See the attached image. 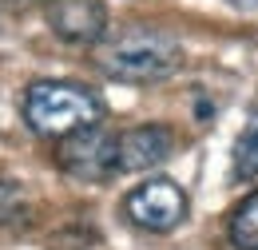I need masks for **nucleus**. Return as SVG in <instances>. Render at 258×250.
<instances>
[{
  "label": "nucleus",
  "instance_id": "1a4fd4ad",
  "mask_svg": "<svg viewBox=\"0 0 258 250\" xmlns=\"http://www.w3.org/2000/svg\"><path fill=\"white\" fill-rule=\"evenodd\" d=\"M24 222H28L24 191L8 179H0V226H24Z\"/></svg>",
  "mask_w": 258,
  "mask_h": 250
},
{
  "label": "nucleus",
  "instance_id": "6e6552de",
  "mask_svg": "<svg viewBox=\"0 0 258 250\" xmlns=\"http://www.w3.org/2000/svg\"><path fill=\"white\" fill-rule=\"evenodd\" d=\"M258 175V111L246 119L238 143H234V179H254Z\"/></svg>",
  "mask_w": 258,
  "mask_h": 250
},
{
  "label": "nucleus",
  "instance_id": "7ed1b4c3",
  "mask_svg": "<svg viewBox=\"0 0 258 250\" xmlns=\"http://www.w3.org/2000/svg\"><path fill=\"white\" fill-rule=\"evenodd\" d=\"M60 171L80 179V183H107L119 175V159H115V131L107 127H88V131H76L60 139V151H56Z\"/></svg>",
  "mask_w": 258,
  "mask_h": 250
},
{
  "label": "nucleus",
  "instance_id": "0eeeda50",
  "mask_svg": "<svg viewBox=\"0 0 258 250\" xmlns=\"http://www.w3.org/2000/svg\"><path fill=\"white\" fill-rule=\"evenodd\" d=\"M226 234L234 250H258V191H250L226 219Z\"/></svg>",
  "mask_w": 258,
  "mask_h": 250
},
{
  "label": "nucleus",
  "instance_id": "20e7f679",
  "mask_svg": "<svg viewBox=\"0 0 258 250\" xmlns=\"http://www.w3.org/2000/svg\"><path fill=\"white\" fill-rule=\"evenodd\" d=\"M187 191L175 179H147L123 199V215L131 226L147 230V234H167L187 219Z\"/></svg>",
  "mask_w": 258,
  "mask_h": 250
},
{
  "label": "nucleus",
  "instance_id": "9d476101",
  "mask_svg": "<svg viewBox=\"0 0 258 250\" xmlns=\"http://www.w3.org/2000/svg\"><path fill=\"white\" fill-rule=\"evenodd\" d=\"M234 4H246V8H254V4H258V0H234Z\"/></svg>",
  "mask_w": 258,
  "mask_h": 250
},
{
  "label": "nucleus",
  "instance_id": "f257e3e1",
  "mask_svg": "<svg viewBox=\"0 0 258 250\" xmlns=\"http://www.w3.org/2000/svg\"><path fill=\"white\" fill-rule=\"evenodd\" d=\"M96 64L119 84H159L183 68V44L155 24H123L96 44Z\"/></svg>",
  "mask_w": 258,
  "mask_h": 250
},
{
  "label": "nucleus",
  "instance_id": "423d86ee",
  "mask_svg": "<svg viewBox=\"0 0 258 250\" xmlns=\"http://www.w3.org/2000/svg\"><path fill=\"white\" fill-rule=\"evenodd\" d=\"M175 131L167 123H139L115 135V159H119V175L123 171H151L175 155Z\"/></svg>",
  "mask_w": 258,
  "mask_h": 250
},
{
  "label": "nucleus",
  "instance_id": "39448f33",
  "mask_svg": "<svg viewBox=\"0 0 258 250\" xmlns=\"http://www.w3.org/2000/svg\"><path fill=\"white\" fill-rule=\"evenodd\" d=\"M48 28L68 44H99L111 16L103 0H48Z\"/></svg>",
  "mask_w": 258,
  "mask_h": 250
},
{
  "label": "nucleus",
  "instance_id": "f03ea898",
  "mask_svg": "<svg viewBox=\"0 0 258 250\" xmlns=\"http://www.w3.org/2000/svg\"><path fill=\"white\" fill-rule=\"evenodd\" d=\"M24 123L44 139H68L103 123V99L72 80H36L24 92Z\"/></svg>",
  "mask_w": 258,
  "mask_h": 250
}]
</instances>
